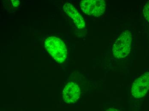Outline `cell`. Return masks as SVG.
<instances>
[{"label": "cell", "mask_w": 149, "mask_h": 111, "mask_svg": "<svg viewBox=\"0 0 149 111\" xmlns=\"http://www.w3.org/2000/svg\"><path fill=\"white\" fill-rule=\"evenodd\" d=\"M45 47L48 53L60 63H63L67 56V50L64 42L55 37L48 38L45 42Z\"/></svg>", "instance_id": "obj_1"}, {"label": "cell", "mask_w": 149, "mask_h": 111, "mask_svg": "<svg viewBox=\"0 0 149 111\" xmlns=\"http://www.w3.org/2000/svg\"><path fill=\"white\" fill-rule=\"evenodd\" d=\"M132 36L129 30L122 32L113 46V54L115 57L123 58L127 57L131 49Z\"/></svg>", "instance_id": "obj_2"}, {"label": "cell", "mask_w": 149, "mask_h": 111, "mask_svg": "<svg viewBox=\"0 0 149 111\" xmlns=\"http://www.w3.org/2000/svg\"><path fill=\"white\" fill-rule=\"evenodd\" d=\"M80 6L83 12L87 15L99 17L104 13L106 3L104 0H81Z\"/></svg>", "instance_id": "obj_3"}, {"label": "cell", "mask_w": 149, "mask_h": 111, "mask_svg": "<svg viewBox=\"0 0 149 111\" xmlns=\"http://www.w3.org/2000/svg\"><path fill=\"white\" fill-rule=\"evenodd\" d=\"M149 89V72L141 75L133 83L131 94L134 97L140 98L146 95Z\"/></svg>", "instance_id": "obj_4"}, {"label": "cell", "mask_w": 149, "mask_h": 111, "mask_svg": "<svg viewBox=\"0 0 149 111\" xmlns=\"http://www.w3.org/2000/svg\"><path fill=\"white\" fill-rule=\"evenodd\" d=\"M80 95V89L78 85L70 82L63 89V98L65 102L72 103L76 102Z\"/></svg>", "instance_id": "obj_5"}, {"label": "cell", "mask_w": 149, "mask_h": 111, "mask_svg": "<svg viewBox=\"0 0 149 111\" xmlns=\"http://www.w3.org/2000/svg\"><path fill=\"white\" fill-rule=\"evenodd\" d=\"M63 9L65 12L69 17L71 18L76 27L79 29H83L85 27L84 19L71 3H67L63 6Z\"/></svg>", "instance_id": "obj_6"}, {"label": "cell", "mask_w": 149, "mask_h": 111, "mask_svg": "<svg viewBox=\"0 0 149 111\" xmlns=\"http://www.w3.org/2000/svg\"><path fill=\"white\" fill-rule=\"evenodd\" d=\"M143 14L145 19L149 22V0L145 3L143 7Z\"/></svg>", "instance_id": "obj_7"}, {"label": "cell", "mask_w": 149, "mask_h": 111, "mask_svg": "<svg viewBox=\"0 0 149 111\" xmlns=\"http://www.w3.org/2000/svg\"><path fill=\"white\" fill-rule=\"evenodd\" d=\"M14 7H18L20 4V0H9Z\"/></svg>", "instance_id": "obj_8"}]
</instances>
